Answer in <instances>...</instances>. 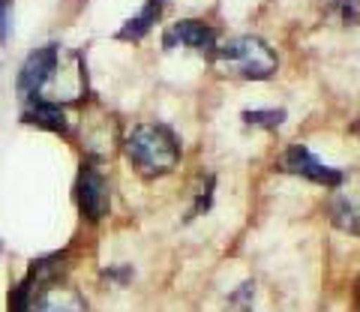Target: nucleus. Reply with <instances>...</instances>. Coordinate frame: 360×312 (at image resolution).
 <instances>
[{
	"mask_svg": "<svg viewBox=\"0 0 360 312\" xmlns=\"http://www.w3.org/2000/svg\"><path fill=\"white\" fill-rule=\"evenodd\" d=\"M105 280L108 282H115V285H123V282H129L132 280V271H129V267H108V271H105Z\"/></svg>",
	"mask_w": 360,
	"mask_h": 312,
	"instance_id": "13",
	"label": "nucleus"
},
{
	"mask_svg": "<svg viewBox=\"0 0 360 312\" xmlns=\"http://www.w3.org/2000/svg\"><path fill=\"white\" fill-rule=\"evenodd\" d=\"M27 126H37L45 132H54V136H70V117H66V108L54 99H33L25 105V115H21Z\"/></svg>",
	"mask_w": 360,
	"mask_h": 312,
	"instance_id": "9",
	"label": "nucleus"
},
{
	"mask_svg": "<svg viewBox=\"0 0 360 312\" xmlns=\"http://www.w3.org/2000/svg\"><path fill=\"white\" fill-rule=\"evenodd\" d=\"M279 169H283L285 174L300 177V181L324 186V189L340 186L342 174H345L342 169H333V165H328L319 153H312L307 144H288V148L283 150V156H279Z\"/></svg>",
	"mask_w": 360,
	"mask_h": 312,
	"instance_id": "5",
	"label": "nucleus"
},
{
	"mask_svg": "<svg viewBox=\"0 0 360 312\" xmlns=\"http://www.w3.org/2000/svg\"><path fill=\"white\" fill-rule=\"evenodd\" d=\"M210 60L219 75L240 78V82H267L279 70L276 51L262 37H252V33L222 42Z\"/></svg>",
	"mask_w": 360,
	"mask_h": 312,
	"instance_id": "2",
	"label": "nucleus"
},
{
	"mask_svg": "<svg viewBox=\"0 0 360 312\" xmlns=\"http://www.w3.org/2000/svg\"><path fill=\"white\" fill-rule=\"evenodd\" d=\"M63 66V51L60 46H42L30 54V58L21 63L18 78H15V91L21 103H33V99H45L49 96V87L58 82Z\"/></svg>",
	"mask_w": 360,
	"mask_h": 312,
	"instance_id": "3",
	"label": "nucleus"
},
{
	"mask_svg": "<svg viewBox=\"0 0 360 312\" xmlns=\"http://www.w3.org/2000/svg\"><path fill=\"white\" fill-rule=\"evenodd\" d=\"M30 304L27 312H87V300L82 292H75L70 285L51 282L42 285L37 292H27Z\"/></svg>",
	"mask_w": 360,
	"mask_h": 312,
	"instance_id": "8",
	"label": "nucleus"
},
{
	"mask_svg": "<svg viewBox=\"0 0 360 312\" xmlns=\"http://www.w3.org/2000/svg\"><path fill=\"white\" fill-rule=\"evenodd\" d=\"M123 156H127V162L139 177L156 181V177L172 174L180 165V160H184V141H180V136L168 124L144 120V124H135L127 132Z\"/></svg>",
	"mask_w": 360,
	"mask_h": 312,
	"instance_id": "1",
	"label": "nucleus"
},
{
	"mask_svg": "<svg viewBox=\"0 0 360 312\" xmlns=\"http://www.w3.org/2000/svg\"><path fill=\"white\" fill-rule=\"evenodd\" d=\"M162 9H165V0H144L139 13L129 15L127 21H123L120 30L115 33V37H117L120 42H141L156 25H160Z\"/></svg>",
	"mask_w": 360,
	"mask_h": 312,
	"instance_id": "10",
	"label": "nucleus"
},
{
	"mask_svg": "<svg viewBox=\"0 0 360 312\" xmlns=\"http://www.w3.org/2000/svg\"><path fill=\"white\" fill-rule=\"evenodd\" d=\"M328 216L340 231L360 238V169L345 171L340 186L330 189Z\"/></svg>",
	"mask_w": 360,
	"mask_h": 312,
	"instance_id": "6",
	"label": "nucleus"
},
{
	"mask_svg": "<svg viewBox=\"0 0 360 312\" xmlns=\"http://www.w3.org/2000/svg\"><path fill=\"white\" fill-rule=\"evenodd\" d=\"M13 27V0H0V42H6Z\"/></svg>",
	"mask_w": 360,
	"mask_h": 312,
	"instance_id": "12",
	"label": "nucleus"
},
{
	"mask_svg": "<svg viewBox=\"0 0 360 312\" xmlns=\"http://www.w3.org/2000/svg\"><path fill=\"white\" fill-rule=\"evenodd\" d=\"M240 120L246 126H252V129H267V132H274L285 124V111L283 108H246Z\"/></svg>",
	"mask_w": 360,
	"mask_h": 312,
	"instance_id": "11",
	"label": "nucleus"
},
{
	"mask_svg": "<svg viewBox=\"0 0 360 312\" xmlns=\"http://www.w3.org/2000/svg\"><path fill=\"white\" fill-rule=\"evenodd\" d=\"M354 309L360 312V280H357V288H354Z\"/></svg>",
	"mask_w": 360,
	"mask_h": 312,
	"instance_id": "14",
	"label": "nucleus"
},
{
	"mask_svg": "<svg viewBox=\"0 0 360 312\" xmlns=\"http://www.w3.org/2000/svg\"><path fill=\"white\" fill-rule=\"evenodd\" d=\"M162 48L165 51L189 48L195 54H205V58H213L219 48V39H217V30H213L207 21L184 18V21H174V25H168L162 30Z\"/></svg>",
	"mask_w": 360,
	"mask_h": 312,
	"instance_id": "7",
	"label": "nucleus"
},
{
	"mask_svg": "<svg viewBox=\"0 0 360 312\" xmlns=\"http://www.w3.org/2000/svg\"><path fill=\"white\" fill-rule=\"evenodd\" d=\"M75 202L87 222H103L111 210V186L94 160L82 162V171L75 181Z\"/></svg>",
	"mask_w": 360,
	"mask_h": 312,
	"instance_id": "4",
	"label": "nucleus"
}]
</instances>
